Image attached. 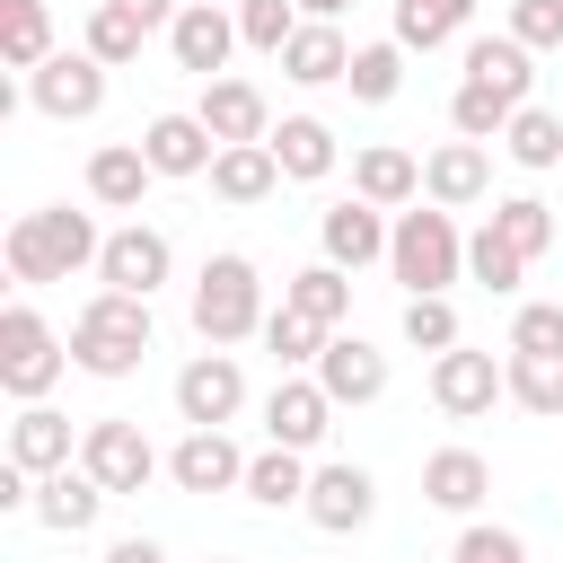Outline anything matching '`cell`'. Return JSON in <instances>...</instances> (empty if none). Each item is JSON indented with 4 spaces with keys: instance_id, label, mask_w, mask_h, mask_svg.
Here are the masks:
<instances>
[{
    "instance_id": "obj_1",
    "label": "cell",
    "mask_w": 563,
    "mask_h": 563,
    "mask_svg": "<svg viewBox=\"0 0 563 563\" xmlns=\"http://www.w3.org/2000/svg\"><path fill=\"white\" fill-rule=\"evenodd\" d=\"M0 255H9V282H70V273H97V255H106V229L88 220V211H70V202H44V211H18L9 220V238H0Z\"/></svg>"
},
{
    "instance_id": "obj_2",
    "label": "cell",
    "mask_w": 563,
    "mask_h": 563,
    "mask_svg": "<svg viewBox=\"0 0 563 563\" xmlns=\"http://www.w3.org/2000/svg\"><path fill=\"white\" fill-rule=\"evenodd\" d=\"M185 317H194V334H202V352H229V343H246V334H264V273H255V255H238V246H220V255H202V273H194V299H185Z\"/></svg>"
},
{
    "instance_id": "obj_3",
    "label": "cell",
    "mask_w": 563,
    "mask_h": 563,
    "mask_svg": "<svg viewBox=\"0 0 563 563\" xmlns=\"http://www.w3.org/2000/svg\"><path fill=\"white\" fill-rule=\"evenodd\" d=\"M150 343H158L150 299L97 290V299H79V317H70V369H88V378H132V369L150 361Z\"/></svg>"
},
{
    "instance_id": "obj_4",
    "label": "cell",
    "mask_w": 563,
    "mask_h": 563,
    "mask_svg": "<svg viewBox=\"0 0 563 563\" xmlns=\"http://www.w3.org/2000/svg\"><path fill=\"white\" fill-rule=\"evenodd\" d=\"M387 273L405 282V299H449V282L466 273L457 211H440V202H422V211H396V229H387Z\"/></svg>"
},
{
    "instance_id": "obj_5",
    "label": "cell",
    "mask_w": 563,
    "mask_h": 563,
    "mask_svg": "<svg viewBox=\"0 0 563 563\" xmlns=\"http://www.w3.org/2000/svg\"><path fill=\"white\" fill-rule=\"evenodd\" d=\"M62 369H70V334H53L44 308L9 299V308H0V387H9L18 405H44V396L62 387Z\"/></svg>"
},
{
    "instance_id": "obj_6",
    "label": "cell",
    "mask_w": 563,
    "mask_h": 563,
    "mask_svg": "<svg viewBox=\"0 0 563 563\" xmlns=\"http://www.w3.org/2000/svg\"><path fill=\"white\" fill-rule=\"evenodd\" d=\"M79 466H88L106 493H141L150 475H167V457L150 449V431H141L132 413H97V422L79 431Z\"/></svg>"
},
{
    "instance_id": "obj_7",
    "label": "cell",
    "mask_w": 563,
    "mask_h": 563,
    "mask_svg": "<svg viewBox=\"0 0 563 563\" xmlns=\"http://www.w3.org/2000/svg\"><path fill=\"white\" fill-rule=\"evenodd\" d=\"M246 413V369H238V352H194L185 369H176V422L185 431H229Z\"/></svg>"
},
{
    "instance_id": "obj_8",
    "label": "cell",
    "mask_w": 563,
    "mask_h": 563,
    "mask_svg": "<svg viewBox=\"0 0 563 563\" xmlns=\"http://www.w3.org/2000/svg\"><path fill=\"white\" fill-rule=\"evenodd\" d=\"M334 413H343V405L317 387V369H282V378H273V396H264V440L308 457V449H325Z\"/></svg>"
},
{
    "instance_id": "obj_9",
    "label": "cell",
    "mask_w": 563,
    "mask_h": 563,
    "mask_svg": "<svg viewBox=\"0 0 563 563\" xmlns=\"http://www.w3.org/2000/svg\"><path fill=\"white\" fill-rule=\"evenodd\" d=\"M167 273H176L167 229H150V220L106 229V255H97V282H106V290H123V299H158V282H167Z\"/></svg>"
},
{
    "instance_id": "obj_10",
    "label": "cell",
    "mask_w": 563,
    "mask_h": 563,
    "mask_svg": "<svg viewBox=\"0 0 563 563\" xmlns=\"http://www.w3.org/2000/svg\"><path fill=\"white\" fill-rule=\"evenodd\" d=\"M26 106L44 123H88L106 106V62L97 53H53L44 70H26Z\"/></svg>"
},
{
    "instance_id": "obj_11",
    "label": "cell",
    "mask_w": 563,
    "mask_h": 563,
    "mask_svg": "<svg viewBox=\"0 0 563 563\" xmlns=\"http://www.w3.org/2000/svg\"><path fill=\"white\" fill-rule=\"evenodd\" d=\"M167 53H176V70H194V79H229L238 9H229V0H185L176 26H167Z\"/></svg>"
},
{
    "instance_id": "obj_12",
    "label": "cell",
    "mask_w": 563,
    "mask_h": 563,
    "mask_svg": "<svg viewBox=\"0 0 563 563\" xmlns=\"http://www.w3.org/2000/svg\"><path fill=\"white\" fill-rule=\"evenodd\" d=\"M501 396H510V369H501L493 352H466V343H457V352L431 361V405H440L449 422H475V413H493Z\"/></svg>"
},
{
    "instance_id": "obj_13",
    "label": "cell",
    "mask_w": 563,
    "mask_h": 563,
    "mask_svg": "<svg viewBox=\"0 0 563 563\" xmlns=\"http://www.w3.org/2000/svg\"><path fill=\"white\" fill-rule=\"evenodd\" d=\"M325 537H352V528H369L378 519V475L369 466H352V457H325L317 475H308V501H299Z\"/></svg>"
},
{
    "instance_id": "obj_14",
    "label": "cell",
    "mask_w": 563,
    "mask_h": 563,
    "mask_svg": "<svg viewBox=\"0 0 563 563\" xmlns=\"http://www.w3.org/2000/svg\"><path fill=\"white\" fill-rule=\"evenodd\" d=\"M484 194H493V141H440V150L422 158V202L475 211Z\"/></svg>"
},
{
    "instance_id": "obj_15",
    "label": "cell",
    "mask_w": 563,
    "mask_h": 563,
    "mask_svg": "<svg viewBox=\"0 0 563 563\" xmlns=\"http://www.w3.org/2000/svg\"><path fill=\"white\" fill-rule=\"evenodd\" d=\"M167 484L176 493H246V449L229 431H185L167 449Z\"/></svg>"
},
{
    "instance_id": "obj_16",
    "label": "cell",
    "mask_w": 563,
    "mask_h": 563,
    "mask_svg": "<svg viewBox=\"0 0 563 563\" xmlns=\"http://www.w3.org/2000/svg\"><path fill=\"white\" fill-rule=\"evenodd\" d=\"M194 114L211 123V141H220V150H238V141H273V97H264L255 79H202Z\"/></svg>"
},
{
    "instance_id": "obj_17",
    "label": "cell",
    "mask_w": 563,
    "mask_h": 563,
    "mask_svg": "<svg viewBox=\"0 0 563 563\" xmlns=\"http://www.w3.org/2000/svg\"><path fill=\"white\" fill-rule=\"evenodd\" d=\"M387 229H396V220H387L378 202H361V194H352V202H325V220H317V246H325V264L361 273V264H378V255H387Z\"/></svg>"
},
{
    "instance_id": "obj_18",
    "label": "cell",
    "mask_w": 563,
    "mask_h": 563,
    "mask_svg": "<svg viewBox=\"0 0 563 563\" xmlns=\"http://www.w3.org/2000/svg\"><path fill=\"white\" fill-rule=\"evenodd\" d=\"M106 484L88 475V466H62V475H35V528H53V537H88L97 519H106Z\"/></svg>"
},
{
    "instance_id": "obj_19",
    "label": "cell",
    "mask_w": 563,
    "mask_h": 563,
    "mask_svg": "<svg viewBox=\"0 0 563 563\" xmlns=\"http://www.w3.org/2000/svg\"><path fill=\"white\" fill-rule=\"evenodd\" d=\"M141 158H150L158 176H211L220 141H211L202 114H150V123H141Z\"/></svg>"
},
{
    "instance_id": "obj_20",
    "label": "cell",
    "mask_w": 563,
    "mask_h": 563,
    "mask_svg": "<svg viewBox=\"0 0 563 563\" xmlns=\"http://www.w3.org/2000/svg\"><path fill=\"white\" fill-rule=\"evenodd\" d=\"M352 194L378 202V211H413L422 202V158L396 150V141H369V150H352Z\"/></svg>"
},
{
    "instance_id": "obj_21",
    "label": "cell",
    "mask_w": 563,
    "mask_h": 563,
    "mask_svg": "<svg viewBox=\"0 0 563 563\" xmlns=\"http://www.w3.org/2000/svg\"><path fill=\"white\" fill-rule=\"evenodd\" d=\"M317 387H325L334 405H378V396H387V352L361 343V334H334V343L317 352Z\"/></svg>"
},
{
    "instance_id": "obj_22",
    "label": "cell",
    "mask_w": 563,
    "mask_h": 563,
    "mask_svg": "<svg viewBox=\"0 0 563 563\" xmlns=\"http://www.w3.org/2000/svg\"><path fill=\"white\" fill-rule=\"evenodd\" d=\"M9 466H26V475H62V466H79V431H70V413H53V405H18V422H9Z\"/></svg>"
},
{
    "instance_id": "obj_23",
    "label": "cell",
    "mask_w": 563,
    "mask_h": 563,
    "mask_svg": "<svg viewBox=\"0 0 563 563\" xmlns=\"http://www.w3.org/2000/svg\"><path fill=\"white\" fill-rule=\"evenodd\" d=\"M484 493H493L484 449H431V457H422V501H431V510L475 519V510H484Z\"/></svg>"
},
{
    "instance_id": "obj_24",
    "label": "cell",
    "mask_w": 563,
    "mask_h": 563,
    "mask_svg": "<svg viewBox=\"0 0 563 563\" xmlns=\"http://www.w3.org/2000/svg\"><path fill=\"white\" fill-rule=\"evenodd\" d=\"M273 158H282V185H325L334 176V123L325 114H282L273 123Z\"/></svg>"
},
{
    "instance_id": "obj_25",
    "label": "cell",
    "mask_w": 563,
    "mask_h": 563,
    "mask_svg": "<svg viewBox=\"0 0 563 563\" xmlns=\"http://www.w3.org/2000/svg\"><path fill=\"white\" fill-rule=\"evenodd\" d=\"M150 185H158V167L141 158V141H106V150H88V202H97V211H141Z\"/></svg>"
},
{
    "instance_id": "obj_26",
    "label": "cell",
    "mask_w": 563,
    "mask_h": 563,
    "mask_svg": "<svg viewBox=\"0 0 563 563\" xmlns=\"http://www.w3.org/2000/svg\"><path fill=\"white\" fill-rule=\"evenodd\" d=\"M211 194H220L229 211L273 202V194H282V158H273V141H238V150H220V158H211Z\"/></svg>"
},
{
    "instance_id": "obj_27",
    "label": "cell",
    "mask_w": 563,
    "mask_h": 563,
    "mask_svg": "<svg viewBox=\"0 0 563 563\" xmlns=\"http://www.w3.org/2000/svg\"><path fill=\"white\" fill-rule=\"evenodd\" d=\"M282 79H290V88H343V79H352V44H343V26L308 18V26L290 35V53H282Z\"/></svg>"
},
{
    "instance_id": "obj_28",
    "label": "cell",
    "mask_w": 563,
    "mask_h": 563,
    "mask_svg": "<svg viewBox=\"0 0 563 563\" xmlns=\"http://www.w3.org/2000/svg\"><path fill=\"white\" fill-rule=\"evenodd\" d=\"M282 308H299L308 325H325V334H343V317H352V273L343 264H299L290 282H282Z\"/></svg>"
},
{
    "instance_id": "obj_29",
    "label": "cell",
    "mask_w": 563,
    "mask_h": 563,
    "mask_svg": "<svg viewBox=\"0 0 563 563\" xmlns=\"http://www.w3.org/2000/svg\"><path fill=\"white\" fill-rule=\"evenodd\" d=\"M528 62H537V53L510 44V35H466V79L493 88V97H510V106H528V79H537Z\"/></svg>"
},
{
    "instance_id": "obj_30",
    "label": "cell",
    "mask_w": 563,
    "mask_h": 563,
    "mask_svg": "<svg viewBox=\"0 0 563 563\" xmlns=\"http://www.w3.org/2000/svg\"><path fill=\"white\" fill-rule=\"evenodd\" d=\"M308 475H317V466H308L299 449H273V440H264V449L246 457V501H264V510H299V501H308Z\"/></svg>"
},
{
    "instance_id": "obj_31",
    "label": "cell",
    "mask_w": 563,
    "mask_h": 563,
    "mask_svg": "<svg viewBox=\"0 0 563 563\" xmlns=\"http://www.w3.org/2000/svg\"><path fill=\"white\" fill-rule=\"evenodd\" d=\"M475 26V0H396V44L405 53H440Z\"/></svg>"
},
{
    "instance_id": "obj_32",
    "label": "cell",
    "mask_w": 563,
    "mask_h": 563,
    "mask_svg": "<svg viewBox=\"0 0 563 563\" xmlns=\"http://www.w3.org/2000/svg\"><path fill=\"white\" fill-rule=\"evenodd\" d=\"M0 62L9 70H44L53 62V9L44 0H0Z\"/></svg>"
},
{
    "instance_id": "obj_33",
    "label": "cell",
    "mask_w": 563,
    "mask_h": 563,
    "mask_svg": "<svg viewBox=\"0 0 563 563\" xmlns=\"http://www.w3.org/2000/svg\"><path fill=\"white\" fill-rule=\"evenodd\" d=\"M510 405H528L537 422H563V352H510Z\"/></svg>"
},
{
    "instance_id": "obj_34",
    "label": "cell",
    "mask_w": 563,
    "mask_h": 563,
    "mask_svg": "<svg viewBox=\"0 0 563 563\" xmlns=\"http://www.w3.org/2000/svg\"><path fill=\"white\" fill-rule=\"evenodd\" d=\"M141 44H150V26H141V18L123 9V0H97V9H88V44H79V53H97L106 70L141 62Z\"/></svg>"
},
{
    "instance_id": "obj_35",
    "label": "cell",
    "mask_w": 563,
    "mask_h": 563,
    "mask_svg": "<svg viewBox=\"0 0 563 563\" xmlns=\"http://www.w3.org/2000/svg\"><path fill=\"white\" fill-rule=\"evenodd\" d=\"M484 220H493V229H501L528 264H537V255H554V202H537V194H501Z\"/></svg>"
},
{
    "instance_id": "obj_36",
    "label": "cell",
    "mask_w": 563,
    "mask_h": 563,
    "mask_svg": "<svg viewBox=\"0 0 563 563\" xmlns=\"http://www.w3.org/2000/svg\"><path fill=\"white\" fill-rule=\"evenodd\" d=\"M466 282H484L493 299H510V290L528 282V255H519V246H510V238H501V229L484 220V229L466 238Z\"/></svg>"
},
{
    "instance_id": "obj_37",
    "label": "cell",
    "mask_w": 563,
    "mask_h": 563,
    "mask_svg": "<svg viewBox=\"0 0 563 563\" xmlns=\"http://www.w3.org/2000/svg\"><path fill=\"white\" fill-rule=\"evenodd\" d=\"M501 150H510L528 176L563 167V114H545V106H519V114H510V132H501Z\"/></svg>"
},
{
    "instance_id": "obj_38",
    "label": "cell",
    "mask_w": 563,
    "mask_h": 563,
    "mask_svg": "<svg viewBox=\"0 0 563 563\" xmlns=\"http://www.w3.org/2000/svg\"><path fill=\"white\" fill-rule=\"evenodd\" d=\"M361 106H387L396 88H405V44L396 35H378V44H352V79H343Z\"/></svg>"
},
{
    "instance_id": "obj_39",
    "label": "cell",
    "mask_w": 563,
    "mask_h": 563,
    "mask_svg": "<svg viewBox=\"0 0 563 563\" xmlns=\"http://www.w3.org/2000/svg\"><path fill=\"white\" fill-rule=\"evenodd\" d=\"M308 18H299V0H238V44L246 53H290V35H299Z\"/></svg>"
},
{
    "instance_id": "obj_40",
    "label": "cell",
    "mask_w": 563,
    "mask_h": 563,
    "mask_svg": "<svg viewBox=\"0 0 563 563\" xmlns=\"http://www.w3.org/2000/svg\"><path fill=\"white\" fill-rule=\"evenodd\" d=\"M510 97H493V88H475V79H457V97H449V132L457 141H501L510 132Z\"/></svg>"
},
{
    "instance_id": "obj_41",
    "label": "cell",
    "mask_w": 563,
    "mask_h": 563,
    "mask_svg": "<svg viewBox=\"0 0 563 563\" xmlns=\"http://www.w3.org/2000/svg\"><path fill=\"white\" fill-rule=\"evenodd\" d=\"M325 343H334V334H325V325H308L299 308H273V317H264V352H273L282 369H317V352H325Z\"/></svg>"
},
{
    "instance_id": "obj_42",
    "label": "cell",
    "mask_w": 563,
    "mask_h": 563,
    "mask_svg": "<svg viewBox=\"0 0 563 563\" xmlns=\"http://www.w3.org/2000/svg\"><path fill=\"white\" fill-rule=\"evenodd\" d=\"M396 325H405V343H413V352H431V361L466 343V334H457V308H449V299H405V317H396Z\"/></svg>"
},
{
    "instance_id": "obj_43",
    "label": "cell",
    "mask_w": 563,
    "mask_h": 563,
    "mask_svg": "<svg viewBox=\"0 0 563 563\" xmlns=\"http://www.w3.org/2000/svg\"><path fill=\"white\" fill-rule=\"evenodd\" d=\"M501 35L528 44V53H563V0H510V26Z\"/></svg>"
},
{
    "instance_id": "obj_44",
    "label": "cell",
    "mask_w": 563,
    "mask_h": 563,
    "mask_svg": "<svg viewBox=\"0 0 563 563\" xmlns=\"http://www.w3.org/2000/svg\"><path fill=\"white\" fill-rule=\"evenodd\" d=\"M510 352H563V299H528L510 317Z\"/></svg>"
},
{
    "instance_id": "obj_45",
    "label": "cell",
    "mask_w": 563,
    "mask_h": 563,
    "mask_svg": "<svg viewBox=\"0 0 563 563\" xmlns=\"http://www.w3.org/2000/svg\"><path fill=\"white\" fill-rule=\"evenodd\" d=\"M449 563H528V545H519L510 528H484V519H466V528H457V545H449Z\"/></svg>"
},
{
    "instance_id": "obj_46",
    "label": "cell",
    "mask_w": 563,
    "mask_h": 563,
    "mask_svg": "<svg viewBox=\"0 0 563 563\" xmlns=\"http://www.w3.org/2000/svg\"><path fill=\"white\" fill-rule=\"evenodd\" d=\"M106 563H167V545H158V537H114Z\"/></svg>"
},
{
    "instance_id": "obj_47",
    "label": "cell",
    "mask_w": 563,
    "mask_h": 563,
    "mask_svg": "<svg viewBox=\"0 0 563 563\" xmlns=\"http://www.w3.org/2000/svg\"><path fill=\"white\" fill-rule=\"evenodd\" d=\"M123 9H132V18H141V26H150V35H167V26H176V9H185V0H123Z\"/></svg>"
},
{
    "instance_id": "obj_48",
    "label": "cell",
    "mask_w": 563,
    "mask_h": 563,
    "mask_svg": "<svg viewBox=\"0 0 563 563\" xmlns=\"http://www.w3.org/2000/svg\"><path fill=\"white\" fill-rule=\"evenodd\" d=\"M343 9H352V0H299V18H325V26H334Z\"/></svg>"
},
{
    "instance_id": "obj_49",
    "label": "cell",
    "mask_w": 563,
    "mask_h": 563,
    "mask_svg": "<svg viewBox=\"0 0 563 563\" xmlns=\"http://www.w3.org/2000/svg\"><path fill=\"white\" fill-rule=\"evenodd\" d=\"M211 563H238V554H211Z\"/></svg>"
},
{
    "instance_id": "obj_50",
    "label": "cell",
    "mask_w": 563,
    "mask_h": 563,
    "mask_svg": "<svg viewBox=\"0 0 563 563\" xmlns=\"http://www.w3.org/2000/svg\"><path fill=\"white\" fill-rule=\"evenodd\" d=\"M229 9H238V0H229Z\"/></svg>"
}]
</instances>
